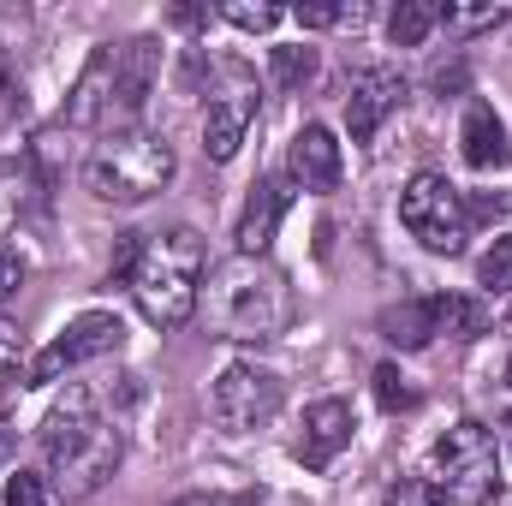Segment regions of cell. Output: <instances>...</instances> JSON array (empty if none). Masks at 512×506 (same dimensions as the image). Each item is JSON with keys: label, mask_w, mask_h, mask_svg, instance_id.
I'll return each mask as SVG.
<instances>
[{"label": "cell", "mask_w": 512, "mask_h": 506, "mask_svg": "<svg viewBox=\"0 0 512 506\" xmlns=\"http://www.w3.org/2000/svg\"><path fill=\"white\" fill-rule=\"evenodd\" d=\"M114 274H126L137 310L155 328H185L197 316V298H203V239L191 227L131 233L114 256Z\"/></svg>", "instance_id": "1"}, {"label": "cell", "mask_w": 512, "mask_h": 506, "mask_svg": "<svg viewBox=\"0 0 512 506\" xmlns=\"http://www.w3.org/2000/svg\"><path fill=\"white\" fill-rule=\"evenodd\" d=\"M42 459H48V477L60 483V495L84 501V495H96V489L120 471L126 435H120L114 417L96 411V399H90L84 387H72V393L42 417Z\"/></svg>", "instance_id": "2"}, {"label": "cell", "mask_w": 512, "mask_h": 506, "mask_svg": "<svg viewBox=\"0 0 512 506\" xmlns=\"http://www.w3.org/2000/svg\"><path fill=\"white\" fill-rule=\"evenodd\" d=\"M155 72H161V42H149V36H131L120 48L114 42L96 48L66 96V126L102 131V137L126 131L143 108V96L155 90Z\"/></svg>", "instance_id": "3"}, {"label": "cell", "mask_w": 512, "mask_h": 506, "mask_svg": "<svg viewBox=\"0 0 512 506\" xmlns=\"http://www.w3.org/2000/svg\"><path fill=\"white\" fill-rule=\"evenodd\" d=\"M209 310V328L227 334V340H280L298 316V298H292V280L262 262V256H233L209 274L203 298Z\"/></svg>", "instance_id": "4"}, {"label": "cell", "mask_w": 512, "mask_h": 506, "mask_svg": "<svg viewBox=\"0 0 512 506\" xmlns=\"http://www.w3.org/2000/svg\"><path fill=\"white\" fill-rule=\"evenodd\" d=\"M173 167L179 161H173L167 137H155V131H108L84 161V185L102 203H149L173 179Z\"/></svg>", "instance_id": "5"}, {"label": "cell", "mask_w": 512, "mask_h": 506, "mask_svg": "<svg viewBox=\"0 0 512 506\" xmlns=\"http://www.w3.org/2000/svg\"><path fill=\"white\" fill-rule=\"evenodd\" d=\"M429 465H435V489L441 501L453 506H489L501 495V465H495V435L477 423V417H459L435 447H429Z\"/></svg>", "instance_id": "6"}, {"label": "cell", "mask_w": 512, "mask_h": 506, "mask_svg": "<svg viewBox=\"0 0 512 506\" xmlns=\"http://www.w3.org/2000/svg\"><path fill=\"white\" fill-rule=\"evenodd\" d=\"M399 221H405V233H411L423 251H435V256H459L465 251V233H471L465 197H459V185H447L441 173H417V179L399 191Z\"/></svg>", "instance_id": "7"}, {"label": "cell", "mask_w": 512, "mask_h": 506, "mask_svg": "<svg viewBox=\"0 0 512 506\" xmlns=\"http://www.w3.org/2000/svg\"><path fill=\"white\" fill-rule=\"evenodd\" d=\"M120 340H126V322L114 310H84V316H72L60 328V340L42 346V358L30 364V381H60L66 370H78V364H90L102 352H120Z\"/></svg>", "instance_id": "8"}, {"label": "cell", "mask_w": 512, "mask_h": 506, "mask_svg": "<svg viewBox=\"0 0 512 506\" xmlns=\"http://www.w3.org/2000/svg\"><path fill=\"white\" fill-rule=\"evenodd\" d=\"M280 399H286L280 376L274 370H256V364H227L215 376V387H209V405H215V417L227 429H262L280 411Z\"/></svg>", "instance_id": "9"}, {"label": "cell", "mask_w": 512, "mask_h": 506, "mask_svg": "<svg viewBox=\"0 0 512 506\" xmlns=\"http://www.w3.org/2000/svg\"><path fill=\"white\" fill-rule=\"evenodd\" d=\"M251 120H256V84L233 66V84L221 96H209V108H203V149H209V161H233Z\"/></svg>", "instance_id": "10"}, {"label": "cell", "mask_w": 512, "mask_h": 506, "mask_svg": "<svg viewBox=\"0 0 512 506\" xmlns=\"http://www.w3.org/2000/svg\"><path fill=\"white\" fill-rule=\"evenodd\" d=\"M346 447H352V405L346 399H316L304 411V435H298L304 471H328Z\"/></svg>", "instance_id": "11"}, {"label": "cell", "mask_w": 512, "mask_h": 506, "mask_svg": "<svg viewBox=\"0 0 512 506\" xmlns=\"http://www.w3.org/2000/svg\"><path fill=\"white\" fill-rule=\"evenodd\" d=\"M405 102V78L393 66H370L358 84H352V102H346V126H352V143H370L382 120Z\"/></svg>", "instance_id": "12"}, {"label": "cell", "mask_w": 512, "mask_h": 506, "mask_svg": "<svg viewBox=\"0 0 512 506\" xmlns=\"http://www.w3.org/2000/svg\"><path fill=\"white\" fill-rule=\"evenodd\" d=\"M286 167H292V179H298L304 191H334L340 173H346V155H340V143H334L328 126H304L298 137H292Z\"/></svg>", "instance_id": "13"}, {"label": "cell", "mask_w": 512, "mask_h": 506, "mask_svg": "<svg viewBox=\"0 0 512 506\" xmlns=\"http://www.w3.org/2000/svg\"><path fill=\"white\" fill-rule=\"evenodd\" d=\"M286 203H292V191H286L280 179H262V185H256L251 203H245V215H239V233H233L239 256H268L274 233H280V215H286Z\"/></svg>", "instance_id": "14"}, {"label": "cell", "mask_w": 512, "mask_h": 506, "mask_svg": "<svg viewBox=\"0 0 512 506\" xmlns=\"http://www.w3.org/2000/svg\"><path fill=\"white\" fill-rule=\"evenodd\" d=\"M459 149H465V161H471L477 173H489V167H507L512 143H507V126L495 120V108H489V102H471V108H465Z\"/></svg>", "instance_id": "15"}, {"label": "cell", "mask_w": 512, "mask_h": 506, "mask_svg": "<svg viewBox=\"0 0 512 506\" xmlns=\"http://www.w3.org/2000/svg\"><path fill=\"white\" fill-rule=\"evenodd\" d=\"M382 334L393 340V346H405V352L429 346V340L441 334V322H435V298H411V304L387 310V316H382Z\"/></svg>", "instance_id": "16"}, {"label": "cell", "mask_w": 512, "mask_h": 506, "mask_svg": "<svg viewBox=\"0 0 512 506\" xmlns=\"http://www.w3.org/2000/svg\"><path fill=\"white\" fill-rule=\"evenodd\" d=\"M435 24H441V6L435 0H399L393 18H387V36H393V48H423V36Z\"/></svg>", "instance_id": "17"}, {"label": "cell", "mask_w": 512, "mask_h": 506, "mask_svg": "<svg viewBox=\"0 0 512 506\" xmlns=\"http://www.w3.org/2000/svg\"><path fill=\"white\" fill-rule=\"evenodd\" d=\"M435 322H441V334H453V340H471V334H483V304H471V298H453V292H435Z\"/></svg>", "instance_id": "18"}, {"label": "cell", "mask_w": 512, "mask_h": 506, "mask_svg": "<svg viewBox=\"0 0 512 506\" xmlns=\"http://www.w3.org/2000/svg\"><path fill=\"white\" fill-rule=\"evenodd\" d=\"M477 286H483V292H501V298L512 292V233L495 239L489 251L477 256Z\"/></svg>", "instance_id": "19"}, {"label": "cell", "mask_w": 512, "mask_h": 506, "mask_svg": "<svg viewBox=\"0 0 512 506\" xmlns=\"http://www.w3.org/2000/svg\"><path fill=\"white\" fill-rule=\"evenodd\" d=\"M268 60H274V84H286V90L310 84V72H316V54L310 48H274Z\"/></svg>", "instance_id": "20"}, {"label": "cell", "mask_w": 512, "mask_h": 506, "mask_svg": "<svg viewBox=\"0 0 512 506\" xmlns=\"http://www.w3.org/2000/svg\"><path fill=\"white\" fill-rule=\"evenodd\" d=\"M370 381H376V399H382V411H411V405H417V393L405 387V376H399L393 364H382Z\"/></svg>", "instance_id": "21"}, {"label": "cell", "mask_w": 512, "mask_h": 506, "mask_svg": "<svg viewBox=\"0 0 512 506\" xmlns=\"http://www.w3.org/2000/svg\"><path fill=\"white\" fill-rule=\"evenodd\" d=\"M221 18H227V24H239V30H274V24H280V6H251V0H227V6H221Z\"/></svg>", "instance_id": "22"}, {"label": "cell", "mask_w": 512, "mask_h": 506, "mask_svg": "<svg viewBox=\"0 0 512 506\" xmlns=\"http://www.w3.org/2000/svg\"><path fill=\"white\" fill-rule=\"evenodd\" d=\"M382 506H441V489H435V483H423V477H399V483L387 489Z\"/></svg>", "instance_id": "23"}, {"label": "cell", "mask_w": 512, "mask_h": 506, "mask_svg": "<svg viewBox=\"0 0 512 506\" xmlns=\"http://www.w3.org/2000/svg\"><path fill=\"white\" fill-rule=\"evenodd\" d=\"M501 18H507V6H441V24H453V30H483Z\"/></svg>", "instance_id": "24"}, {"label": "cell", "mask_w": 512, "mask_h": 506, "mask_svg": "<svg viewBox=\"0 0 512 506\" xmlns=\"http://www.w3.org/2000/svg\"><path fill=\"white\" fill-rule=\"evenodd\" d=\"M6 506H48V483H42L36 471H18V477L6 483Z\"/></svg>", "instance_id": "25"}, {"label": "cell", "mask_w": 512, "mask_h": 506, "mask_svg": "<svg viewBox=\"0 0 512 506\" xmlns=\"http://www.w3.org/2000/svg\"><path fill=\"white\" fill-rule=\"evenodd\" d=\"M24 387H30V370L24 364H0V417L24 399Z\"/></svg>", "instance_id": "26"}, {"label": "cell", "mask_w": 512, "mask_h": 506, "mask_svg": "<svg viewBox=\"0 0 512 506\" xmlns=\"http://www.w3.org/2000/svg\"><path fill=\"white\" fill-rule=\"evenodd\" d=\"M292 18H298L304 30H322V24H340V18H346V6H334V0H310V6H298Z\"/></svg>", "instance_id": "27"}, {"label": "cell", "mask_w": 512, "mask_h": 506, "mask_svg": "<svg viewBox=\"0 0 512 506\" xmlns=\"http://www.w3.org/2000/svg\"><path fill=\"white\" fill-rule=\"evenodd\" d=\"M471 215H483V221H495V215H507V197H501V191H477V197L465 203V221H471Z\"/></svg>", "instance_id": "28"}, {"label": "cell", "mask_w": 512, "mask_h": 506, "mask_svg": "<svg viewBox=\"0 0 512 506\" xmlns=\"http://www.w3.org/2000/svg\"><path fill=\"white\" fill-rule=\"evenodd\" d=\"M18 286H24V262H18L12 251H0V304H6Z\"/></svg>", "instance_id": "29"}, {"label": "cell", "mask_w": 512, "mask_h": 506, "mask_svg": "<svg viewBox=\"0 0 512 506\" xmlns=\"http://www.w3.org/2000/svg\"><path fill=\"white\" fill-rule=\"evenodd\" d=\"M173 506H227V501H173ZM233 506H256V501H233Z\"/></svg>", "instance_id": "30"}, {"label": "cell", "mask_w": 512, "mask_h": 506, "mask_svg": "<svg viewBox=\"0 0 512 506\" xmlns=\"http://www.w3.org/2000/svg\"><path fill=\"white\" fill-rule=\"evenodd\" d=\"M6 459H12V435L0 429V465H6Z\"/></svg>", "instance_id": "31"}, {"label": "cell", "mask_w": 512, "mask_h": 506, "mask_svg": "<svg viewBox=\"0 0 512 506\" xmlns=\"http://www.w3.org/2000/svg\"><path fill=\"white\" fill-rule=\"evenodd\" d=\"M501 441H507V453H512V411L501 417Z\"/></svg>", "instance_id": "32"}, {"label": "cell", "mask_w": 512, "mask_h": 506, "mask_svg": "<svg viewBox=\"0 0 512 506\" xmlns=\"http://www.w3.org/2000/svg\"><path fill=\"white\" fill-rule=\"evenodd\" d=\"M507 381H512V364H507Z\"/></svg>", "instance_id": "33"}]
</instances>
